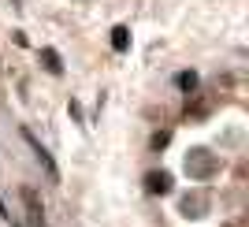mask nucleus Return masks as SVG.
Returning <instances> with one entry per match:
<instances>
[{"instance_id":"f257e3e1","label":"nucleus","mask_w":249,"mask_h":227,"mask_svg":"<svg viewBox=\"0 0 249 227\" xmlns=\"http://www.w3.org/2000/svg\"><path fill=\"white\" fill-rule=\"evenodd\" d=\"M19 201H22V212H26V224L22 227H45V208H41V197H37L34 186H22Z\"/></svg>"},{"instance_id":"f03ea898","label":"nucleus","mask_w":249,"mask_h":227,"mask_svg":"<svg viewBox=\"0 0 249 227\" xmlns=\"http://www.w3.org/2000/svg\"><path fill=\"white\" fill-rule=\"evenodd\" d=\"M186 171L194 179H208L212 171H216V156H208L205 149H194V153L186 156Z\"/></svg>"},{"instance_id":"7ed1b4c3","label":"nucleus","mask_w":249,"mask_h":227,"mask_svg":"<svg viewBox=\"0 0 249 227\" xmlns=\"http://www.w3.org/2000/svg\"><path fill=\"white\" fill-rule=\"evenodd\" d=\"M22 138H26V145H30V149H34V156H37V160H41V164H45V171H49V179H60V171H56V164H52L49 149H45V145L37 142V138H34L30 131H22Z\"/></svg>"},{"instance_id":"20e7f679","label":"nucleus","mask_w":249,"mask_h":227,"mask_svg":"<svg viewBox=\"0 0 249 227\" xmlns=\"http://www.w3.org/2000/svg\"><path fill=\"white\" fill-rule=\"evenodd\" d=\"M145 183H149V190H153V194H167V190H171V175H167V171H153Z\"/></svg>"},{"instance_id":"39448f33","label":"nucleus","mask_w":249,"mask_h":227,"mask_svg":"<svg viewBox=\"0 0 249 227\" xmlns=\"http://www.w3.org/2000/svg\"><path fill=\"white\" fill-rule=\"evenodd\" d=\"M126 45H130V34H126L123 26H115V30H112V49L115 52H126Z\"/></svg>"},{"instance_id":"423d86ee","label":"nucleus","mask_w":249,"mask_h":227,"mask_svg":"<svg viewBox=\"0 0 249 227\" xmlns=\"http://www.w3.org/2000/svg\"><path fill=\"white\" fill-rule=\"evenodd\" d=\"M41 56H45V63H49V71H52V75H60V71H63V63H60V56H56V52H52V49H45Z\"/></svg>"},{"instance_id":"0eeeda50","label":"nucleus","mask_w":249,"mask_h":227,"mask_svg":"<svg viewBox=\"0 0 249 227\" xmlns=\"http://www.w3.org/2000/svg\"><path fill=\"white\" fill-rule=\"evenodd\" d=\"M178 86H182V90H194V86H197V75H194V71H182V75H178Z\"/></svg>"}]
</instances>
